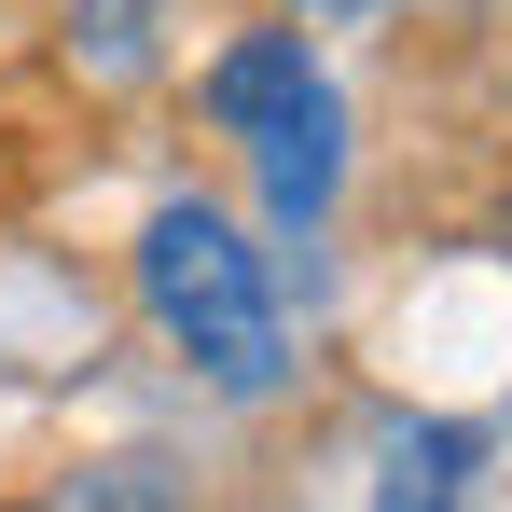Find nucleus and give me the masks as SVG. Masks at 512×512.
Instances as JSON below:
<instances>
[{
	"label": "nucleus",
	"mask_w": 512,
	"mask_h": 512,
	"mask_svg": "<svg viewBox=\"0 0 512 512\" xmlns=\"http://www.w3.org/2000/svg\"><path fill=\"white\" fill-rule=\"evenodd\" d=\"M125 277H139V319H153V333H167L222 402H277V388H291V333H277L263 250L208 208V194H167V208L139 222Z\"/></svg>",
	"instance_id": "f257e3e1"
},
{
	"label": "nucleus",
	"mask_w": 512,
	"mask_h": 512,
	"mask_svg": "<svg viewBox=\"0 0 512 512\" xmlns=\"http://www.w3.org/2000/svg\"><path fill=\"white\" fill-rule=\"evenodd\" d=\"M208 125L250 153L277 236H319L333 222V194H346V97H333V70H319L305 28H236L208 56Z\"/></svg>",
	"instance_id": "f03ea898"
},
{
	"label": "nucleus",
	"mask_w": 512,
	"mask_h": 512,
	"mask_svg": "<svg viewBox=\"0 0 512 512\" xmlns=\"http://www.w3.org/2000/svg\"><path fill=\"white\" fill-rule=\"evenodd\" d=\"M153 42H167V0H56V56L84 84H139Z\"/></svg>",
	"instance_id": "7ed1b4c3"
},
{
	"label": "nucleus",
	"mask_w": 512,
	"mask_h": 512,
	"mask_svg": "<svg viewBox=\"0 0 512 512\" xmlns=\"http://www.w3.org/2000/svg\"><path fill=\"white\" fill-rule=\"evenodd\" d=\"M14 512H194V485L167 457H84V471H56L42 499H14Z\"/></svg>",
	"instance_id": "20e7f679"
},
{
	"label": "nucleus",
	"mask_w": 512,
	"mask_h": 512,
	"mask_svg": "<svg viewBox=\"0 0 512 512\" xmlns=\"http://www.w3.org/2000/svg\"><path fill=\"white\" fill-rule=\"evenodd\" d=\"M471 457H485V443H471V429H402V443H388V485H374V512H457L471 499Z\"/></svg>",
	"instance_id": "39448f33"
},
{
	"label": "nucleus",
	"mask_w": 512,
	"mask_h": 512,
	"mask_svg": "<svg viewBox=\"0 0 512 512\" xmlns=\"http://www.w3.org/2000/svg\"><path fill=\"white\" fill-rule=\"evenodd\" d=\"M305 14H374V0H305Z\"/></svg>",
	"instance_id": "423d86ee"
},
{
	"label": "nucleus",
	"mask_w": 512,
	"mask_h": 512,
	"mask_svg": "<svg viewBox=\"0 0 512 512\" xmlns=\"http://www.w3.org/2000/svg\"><path fill=\"white\" fill-rule=\"evenodd\" d=\"M499 263H512V208H499Z\"/></svg>",
	"instance_id": "0eeeda50"
},
{
	"label": "nucleus",
	"mask_w": 512,
	"mask_h": 512,
	"mask_svg": "<svg viewBox=\"0 0 512 512\" xmlns=\"http://www.w3.org/2000/svg\"><path fill=\"white\" fill-rule=\"evenodd\" d=\"M0 14H14V0H0Z\"/></svg>",
	"instance_id": "6e6552de"
}]
</instances>
